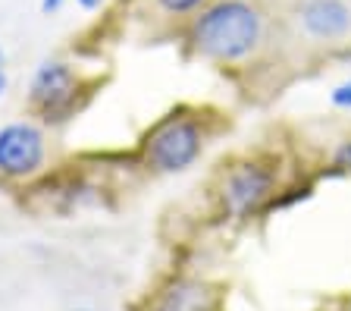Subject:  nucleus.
<instances>
[{"label": "nucleus", "instance_id": "6", "mask_svg": "<svg viewBox=\"0 0 351 311\" xmlns=\"http://www.w3.org/2000/svg\"><path fill=\"white\" fill-rule=\"evenodd\" d=\"M301 23L314 38H342L351 29V13L342 0H307Z\"/></svg>", "mask_w": 351, "mask_h": 311}, {"label": "nucleus", "instance_id": "5", "mask_svg": "<svg viewBox=\"0 0 351 311\" xmlns=\"http://www.w3.org/2000/svg\"><path fill=\"white\" fill-rule=\"evenodd\" d=\"M75 97V76L66 63H44L32 79V101L35 107H41L47 117L60 113L63 107H69Z\"/></svg>", "mask_w": 351, "mask_h": 311}, {"label": "nucleus", "instance_id": "9", "mask_svg": "<svg viewBox=\"0 0 351 311\" xmlns=\"http://www.w3.org/2000/svg\"><path fill=\"white\" fill-rule=\"evenodd\" d=\"M332 104H339V107H351V82H345V85H339V89L332 91Z\"/></svg>", "mask_w": 351, "mask_h": 311}, {"label": "nucleus", "instance_id": "12", "mask_svg": "<svg viewBox=\"0 0 351 311\" xmlns=\"http://www.w3.org/2000/svg\"><path fill=\"white\" fill-rule=\"evenodd\" d=\"M79 7H85V10H95V7H101V0H79Z\"/></svg>", "mask_w": 351, "mask_h": 311}, {"label": "nucleus", "instance_id": "3", "mask_svg": "<svg viewBox=\"0 0 351 311\" xmlns=\"http://www.w3.org/2000/svg\"><path fill=\"white\" fill-rule=\"evenodd\" d=\"M273 192V173L261 163H241L226 176L223 185V201H226V211L232 217H245L254 214L263 201L270 198Z\"/></svg>", "mask_w": 351, "mask_h": 311}, {"label": "nucleus", "instance_id": "8", "mask_svg": "<svg viewBox=\"0 0 351 311\" xmlns=\"http://www.w3.org/2000/svg\"><path fill=\"white\" fill-rule=\"evenodd\" d=\"M167 13H176V16H182V13H191V10H197L204 0H157Z\"/></svg>", "mask_w": 351, "mask_h": 311}, {"label": "nucleus", "instance_id": "1", "mask_svg": "<svg viewBox=\"0 0 351 311\" xmlns=\"http://www.w3.org/2000/svg\"><path fill=\"white\" fill-rule=\"evenodd\" d=\"M263 35L261 13L241 0H219L195 19L191 41L204 57L213 60H241L248 57Z\"/></svg>", "mask_w": 351, "mask_h": 311}, {"label": "nucleus", "instance_id": "7", "mask_svg": "<svg viewBox=\"0 0 351 311\" xmlns=\"http://www.w3.org/2000/svg\"><path fill=\"white\" fill-rule=\"evenodd\" d=\"M207 302H210V296H207L204 286H197V283H176L163 296L157 311H204Z\"/></svg>", "mask_w": 351, "mask_h": 311}, {"label": "nucleus", "instance_id": "10", "mask_svg": "<svg viewBox=\"0 0 351 311\" xmlns=\"http://www.w3.org/2000/svg\"><path fill=\"white\" fill-rule=\"evenodd\" d=\"M336 161H339V167H348V170H351V141H345L342 148H339Z\"/></svg>", "mask_w": 351, "mask_h": 311}, {"label": "nucleus", "instance_id": "2", "mask_svg": "<svg viewBox=\"0 0 351 311\" xmlns=\"http://www.w3.org/2000/svg\"><path fill=\"white\" fill-rule=\"evenodd\" d=\"M201 126L189 117H169L147 135V161L163 173H179L201 154Z\"/></svg>", "mask_w": 351, "mask_h": 311}, {"label": "nucleus", "instance_id": "11", "mask_svg": "<svg viewBox=\"0 0 351 311\" xmlns=\"http://www.w3.org/2000/svg\"><path fill=\"white\" fill-rule=\"evenodd\" d=\"M60 3H63V0H44L41 7H44V13H51V10H60Z\"/></svg>", "mask_w": 351, "mask_h": 311}, {"label": "nucleus", "instance_id": "13", "mask_svg": "<svg viewBox=\"0 0 351 311\" xmlns=\"http://www.w3.org/2000/svg\"><path fill=\"white\" fill-rule=\"evenodd\" d=\"M3 85H7V79H3V73H0V91H3Z\"/></svg>", "mask_w": 351, "mask_h": 311}, {"label": "nucleus", "instance_id": "4", "mask_svg": "<svg viewBox=\"0 0 351 311\" xmlns=\"http://www.w3.org/2000/svg\"><path fill=\"white\" fill-rule=\"evenodd\" d=\"M44 161V139L29 123L0 129V170L7 176H29Z\"/></svg>", "mask_w": 351, "mask_h": 311}]
</instances>
